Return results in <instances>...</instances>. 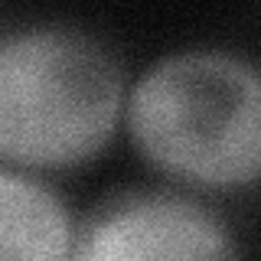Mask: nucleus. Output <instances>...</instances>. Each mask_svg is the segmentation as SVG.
I'll use <instances>...</instances> for the list:
<instances>
[{"label": "nucleus", "mask_w": 261, "mask_h": 261, "mask_svg": "<svg viewBox=\"0 0 261 261\" xmlns=\"http://www.w3.org/2000/svg\"><path fill=\"white\" fill-rule=\"evenodd\" d=\"M147 163L199 190H242L261 167V82L248 59L183 49L147 65L127 98Z\"/></svg>", "instance_id": "1"}, {"label": "nucleus", "mask_w": 261, "mask_h": 261, "mask_svg": "<svg viewBox=\"0 0 261 261\" xmlns=\"http://www.w3.org/2000/svg\"><path fill=\"white\" fill-rule=\"evenodd\" d=\"M124 75L95 36L65 27L0 39V157L36 170L92 160L118 130Z\"/></svg>", "instance_id": "2"}, {"label": "nucleus", "mask_w": 261, "mask_h": 261, "mask_svg": "<svg viewBox=\"0 0 261 261\" xmlns=\"http://www.w3.org/2000/svg\"><path fill=\"white\" fill-rule=\"evenodd\" d=\"M75 258H228L225 225L199 202L173 193H134L98 209L75 232Z\"/></svg>", "instance_id": "3"}, {"label": "nucleus", "mask_w": 261, "mask_h": 261, "mask_svg": "<svg viewBox=\"0 0 261 261\" xmlns=\"http://www.w3.org/2000/svg\"><path fill=\"white\" fill-rule=\"evenodd\" d=\"M75 225L46 183L16 170H0V258H72Z\"/></svg>", "instance_id": "4"}]
</instances>
